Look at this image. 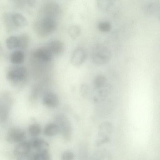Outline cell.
I'll return each instance as SVG.
<instances>
[{
    "label": "cell",
    "mask_w": 160,
    "mask_h": 160,
    "mask_svg": "<svg viewBox=\"0 0 160 160\" xmlns=\"http://www.w3.org/2000/svg\"><path fill=\"white\" fill-rule=\"evenodd\" d=\"M3 20L6 30L9 32L25 27L28 22L25 17L18 12L5 13L3 15Z\"/></svg>",
    "instance_id": "cell-1"
},
{
    "label": "cell",
    "mask_w": 160,
    "mask_h": 160,
    "mask_svg": "<svg viewBox=\"0 0 160 160\" xmlns=\"http://www.w3.org/2000/svg\"><path fill=\"white\" fill-rule=\"evenodd\" d=\"M6 76L10 82L16 86H20L26 81L27 71L24 67L16 65L10 67L8 70Z\"/></svg>",
    "instance_id": "cell-2"
},
{
    "label": "cell",
    "mask_w": 160,
    "mask_h": 160,
    "mask_svg": "<svg viewBox=\"0 0 160 160\" xmlns=\"http://www.w3.org/2000/svg\"><path fill=\"white\" fill-rule=\"evenodd\" d=\"M57 28V23L55 19L42 17L34 23V28L39 36L44 37L53 32Z\"/></svg>",
    "instance_id": "cell-3"
},
{
    "label": "cell",
    "mask_w": 160,
    "mask_h": 160,
    "mask_svg": "<svg viewBox=\"0 0 160 160\" xmlns=\"http://www.w3.org/2000/svg\"><path fill=\"white\" fill-rule=\"evenodd\" d=\"M111 57L110 49L103 45L97 44L92 49L91 59L96 65H102L107 63L110 59Z\"/></svg>",
    "instance_id": "cell-4"
},
{
    "label": "cell",
    "mask_w": 160,
    "mask_h": 160,
    "mask_svg": "<svg viewBox=\"0 0 160 160\" xmlns=\"http://www.w3.org/2000/svg\"><path fill=\"white\" fill-rule=\"evenodd\" d=\"M113 130L112 124L108 121L101 123L99 127L96 141L97 146H100L108 142L110 140Z\"/></svg>",
    "instance_id": "cell-5"
},
{
    "label": "cell",
    "mask_w": 160,
    "mask_h": 160,
    "mask_svg": "<svg viewBox=\"0 0 160 160\" xmlns=\"http://www.w3.org/2000/svg\"><path fill=\"white\" fill-rule=\"evenodd\" d=\"M12 104L11 95L8 92L0 94V122H4L8 118Z\"/></svg>",
    "instance_id": "cell-6"
},
{
    "label": "cell",
    "mask_w": 160,
    "mask_h": 160,
    "mask_svg": "<svg viewBox=\"0 0 160 160\" xmlns=\"http://www.w3.org/2000/svg\"><path fill=\"white\" fill-rule=\"evenodd\" d=\"M56 123L58 126L59 132H62L64 138L68 139L72 133L71 123L68 118L62 114L57 115L55 117Z\"/></svg>",
    "instance_id": "cell-7"
},
{
    "label": "cell",
    "mask_w": 160,
    "mask_h": 160,
    "mask_svg": "<svg viewBox=\"0 0 160 160\" xmlns=\"http://www.w3.org/2000/svg\"><path fill=\"white\" fill-rule=\"evenodd\" d=\"M25 138V133L20 129L12 128L8 131L7 140L8 142L20 143L23 141Z\"/></svg>",
    "instance_id": "cell-8"
},
{
    "label": "cell",
    "mask_w": 160,
    "mask_h": 160,
    "mask_svg": "<svg viewBox=\"0 0 160 160\" xmlns=\"http://www.w3.org/2000/svg\"><path fill=\"white\" fill-rule=\"evenodd\" d=\"M86 56V52L84 48H76L72 54L71 63L74 66H78L84 62Z\"/></svg>",
    "instance_id": "cell-9"
},
{
    "label": "cell",
    "mask_w": 160,
    "mask_h": 160,
    "mask_svg": "<svg viewBox=\"0 0 160 160\" xmlns=\"http://www.w3.org/2000/svg\"><path fill=\"white\" fill-rule=\"evenodd\" d=\"M32 55L35 59L43 62L50 61L52 57V55L46 47L36 49L33 52Z\"/></svg>",
    "instance_id": "cell-10"
},
{
    "label": "cell",
    "mask_w": 160,
    "mask_h": 160,
    "mask_svg": "<svg viewBox=\"0 0 160 160\" xmlns=\"http://www.w3.org/2000/svg\"><path fill=\"white\" fill-rule=\"evenodd\" d=\"M60 101L58 96L55 93L49 92L44 96L42 103L46 106L50 108H54L58 106Z\"/></svg>",
    "instance_id": "cell-11"
},
{
    "label": "cell",
    "mask_w": 160,
    "mask_h": 160,
    "mask_svg": "<svg viewBox=\"0 0 160 160\" xmlns=\"http://www.w3.org/2000/svg\"><path fill=\"white\" fill-rule=\"evenodd\" d=\"M32 148L30 142L24 141L16 146L14 151V155L18 157L28 154L31 152Z\"/></svg>",
    "instance_id": "cell-12"
},
{
    "label": "cell",
    "mask_w": 160,
    "mask_h": 160,
    "mask_svg": "<svg viewBox=\"0 0 160 160\" xmlns=\"http://www.w3.org/2000/svg\"><path fill=\"white\" fill-rule=\"evenodd\" d=\"M53 55L61 54L64 50L63 42L58 40H53L49 42L46 47Z\"/></svg>",
    "instance_id": "cell-13"
},
{
    "label": "cell",
    "mask_w": 160,
    "mask_h": 160,
    "mask_svg": "<svg viewBox=\"0 0 160 160\" xmlns=\"http://www.w3.org/2000/svg\"><path fill=\"white\" fill-rule=\"evenodd\" d=\"M43 17H48L54 18L59 10V7L56 3L49 2L45 4L43 7Z\"/></svg>",
    "instance_id": "cell-14"
},
{
    "label": "cell",
    "mask_w": 160,
    "mask_h": 160,
    "mask_svg": "<svg viewBox=\"0 0 160 160\" xmlns=\"http://www.w3.org/2000/svg\"><path fill=\"white\" fill-rule=\"evenodd\" d=\"M32 147L37 152L48 151L49 145L44 140L37 138L31 142Z\"/></svg>",
    "instance_id": "cell-15"
},
{
    "label": "cell",
    "mask_w": 160,
    "mask_h": 160,
    "mask_svg": "<svg viewBox=\"0 0 160 160\" xmlns=\"http://www.w3.org/2000/svg\"><path fill=\"white\" fill-rule=\"evenodd\" d=\"M25 55L24 52L21 50L16 49L11 54L10 59L11 62L16 65L22 63L24 59Z\"/></svg>",
    "instance_id": "cell-16"
},
{
    "label": "cell",
    "mask_w": 160,
    "mask_h": 160,
    "mask_svg": "<svg viewBox=\"0 0 160 160\" xmlns=\"http://www.w3.org/2000/svg\"><path fill=\"white\" fill-rule=\"evenodd\" d=\"M7 47L10 49H14L21 48V42L19 36H11L6 40Z\"/></svg>",
    "instance_id": "cell-17"
},
{
    "label": "cell",
    "mask_w": 160,
    "mask_h": 160,
    "mask_svg": "<svg viewBox=\"0 0 160 160\" xmlns=\"http://www.w3.org/2000/svg\"><path fill=\"white\" fill-rule=\"evenodd\" d=\"M112 157L110 152L106 149H101L96 151L92 160H112Z\"/></svg>",
    "instance_id": "cell-18"
},
{
    "label": "cell",
    "mask_w": 160,
    "mask_h": 160,
    "mask_svg": "<svg viewBox=\"0 0 160 160\" xmlns=\"http://www.w3.org/2000/svg\"><path fill=\"white\" fill-rule=\"evenodd\" d=\"M59 132V128L56 123H50L46 125L44 130V134L48 137L56 135Z\"/></svg>",
    "instance_id": "cell-19"
},
{
    "label": "cell",
    "mask_w": 160,
    "mask_h": 160,
    "mask_svg": "<svg viewBox=\"0 0 160 160\" xmlns=\"http://www.w3.org/2000/svg\"><path fill=\"white\" fill-rule=\"evenodd\" d=\"M108 84L106 78L102 74L97 75L93 82L94 87L97 90L104 87Z\"/></svg>",
    "instance_id": "cell-20"
},
{
    "label": "cell",
    "mask_w": 160,
    "mask_h": 160,
    "mask_svg": "<svg viewBox=\"0 0 160 160\" xmlns=\"http://www.w3.org/2000/svg\"><path fill=\"white\" fill-rule=\"evenodd\" d=\"M68 33L71 38L74 39L78 37L81 32L80 27L77 25H72L68 28Z\"/></svg>",
    "instance_id": "cell-21"
},
{
    "label": "cell",
    "mask_w": 160,
    "mask_h": 160,
    "mask_svg": "<svg viewBox=\"0 0 160 160\" xmlns=\"http://www.w3.org/2000/svg\"><path fill=\"white\" fill-rule=\"evenodd\" d=\"M97 3L99 8L103 11H107L113 5V1L99 0L97 1Z\"/></svg>",
    "instance_id": "cell-22"
},
{
    "label": "cell",
    "mask_w": 160,
    "mask_h": 160,
    "mask_svg": "<svg viewBox=\"0 0 160 160\" xmlns=\"http://www.w3.org/2000/svg\"><path fill=\"white\" fill-rule=\"evenodd\" d=\"M28 130L29 134L31 136L35 137L40 133L41 131V127L38 124H32L29 126Z\"/></svg>",
    "instance_id": "cell-23"
},
{
    "label": "cell",
    "mask_w": 160,
    "mask_h": 160,
    "mask_svg": "<svg viewBox=\"0 0 160 160\" xmlns=\"http://www.w3.org/2000/svg\"><path fill=\"white\" fill-rule=\"evenodd\" d=\"M34 160H51V157L48 151L37 152L34 153Z\"/></svg>",
    "instance_id": "cell-24"
},
{
    "label": "cell",
    "mask_w": 160,
    "mask_h": 160,
    "mask_svg": "<svg viewBox=\"0 0 160 160\" xmlns=\"http://www.w3.org/2000/svg\"><path fill=\"white\" fill-rule=\"evenodd\" d=\"M111 23L108 21H102L99 22L98 24V29L101 31L106 32L110 31L111 28Z\"/></svg>",
    "instance_id": "cell-25"
},
{
    "label": "cell",
    "mask_w": 160,
    "mask_h": 160,
    "mask_svg": "<svg viewBox=\"0 0 160 160\" xmlns=\"http://www.w3.org/2000/svg\"><path fill=\"white\" fill-rule=\"evenodd\" d=\"M21 42V48L25 49L27 47L29 43V38L26 34H23L19 35Z\"/></svg>",
    "instance_id": "cell-26"
},
{
    "label": "cell",
    "mask_w": 160,
    "mask_h": 160,
    "mask_svg": "<svg viewBox=\"0 0 160 160\" xmlns=\"http://www.w3.org/2000/svg\"><path fill=\"white\" fill-rule=\"evenodd\" d=\"M74 155L70 151H66L62 153L61 156V160H73Z\"/></svg>",
    "instance_id": "cell-27"
},
{
    "label": "cell",
    "mask_w": 160,
    "mask_h": 160,
    "mask_svg": "<svg viewBox=\"0 0 160 160\" xmlns=\"http://www.w3.org/2000/svg\"><path fill=\"white\" fill-rule=\"evenodd\" d=\"M88 86L86 84H83L81 86V92L82 94L85 96L87 94V92L88 91Z\"/></svg>",
    "instance_id": "cell-28"
}]
</instances>
